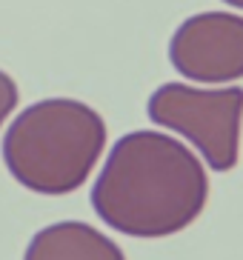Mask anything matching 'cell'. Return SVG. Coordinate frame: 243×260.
<instances>
[{
    "instance_id": "cell-1",
    "label": "cell",
    "mask_w": 243,
    "mask_h": 260,
    "mask_svg": "<svg viewBox=\"0 0 243 260\" xmlns=\"http://www.w3.org/2000/svg\"><path fill=\"white\" fill-rule=\"evenodd\" d=\"M209 180L200 160L169 135L140 129L112 146L92 186V209L129 237H172L200 217Z\"/></svg>"
},
{
    "instance_id": "cell-2",
    "label": "cell",
    "mask_w": 243,
    "mask_h": 260,
    "mask_svg": "<svg viewBox=\"0 0 243 260\" xmlns=\"http://www.w3.org/2000/svg\"><path fill=\"white\" fill-rule=\"evenodd\" d=\"M106 146V123L92 106L49 98L23 109L3 138V160L20 186L38 194L80 189Z\"/></svg>"
},
{
    "instance_id": "cell-3",
    "label": "cell",
    "mask_w": 243,
    "mask_h": 260,
    "mask_svg": "<svg viewBox=\"0 0 243 260\" xmlns=\"http://www.w3.org/2000/svg\"><path fill=\"white\" fill-rule=\"evenodd\" d=\"M152 123L192 140L209 169L229 172L237 163L243 117V89H195L183 83H163L146 106Z\"/></svg>"
},
{
    "instance_id": "cell-4",
    "label": "cell",
    "mask_w": 243,
    "mask_h": 260,
    "mask_svg": "<svg viewBox=\"0 0 243 260\" xmlns=\"http://www.w3.org/2000/svg\"><path fill=\"white\" fill-rule=\"evenodd\" d=\"M177 75L198 83H232L243 77V17L203 12L183 20L169 43Z\"/></svg>"
},
{
    "instance_id": "cell-5",
    "label": "cell",
    "mask_w": 243,
    "mask_h": 260,
    "mask_svg": "<svg viewBox=\"0 0 243 260\" xmlns=\"http://www.w3.org/2000/svg\"><path fill=\"white\" fill-rule=\"evenodd\" d=\"M23 260H126L123 249L89 223L63 220L32 237Z\"/></svg>"
},
{
    "instance_id": "cell-6",
    "label": "cell",
    "mask_w": 243,
    "mask_h": 260,
    "mask_svg": "<svg viewBox=\"0 0 243 260\" xmlns=\"http://www.w3.org/2000/svg\"><path fill=\"white\" fill-rule=\"evenodd\" d=\"M15 106H17V86L6 72H0V126L15 112Z\"/></svg>"
},
{
    "instance_id": "cell-7",
    "label": "cell",
    "mask_w": 243,
    "mask_h": 260,
    "mask_svg": "<svg viewBox=\"0 0 243 260\" xmlns=\"http://www.w3.org/2000/svg\"><path fill=\"white\" fill-rule=\"evenodd\" d=\"M223 3H229V6H235V9H243V0H223Z\"/></svg>"
}]
</instances>
